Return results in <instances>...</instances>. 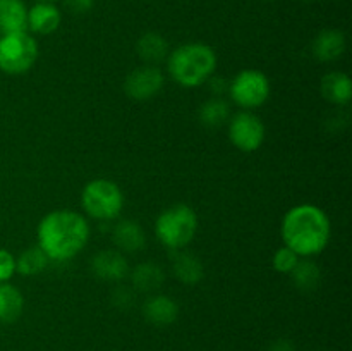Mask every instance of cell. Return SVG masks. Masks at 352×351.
Returning a JSON list of instances; mask_svg holds the SVG:
<instances>
[{"label": "cell", "instance_id": "cell-12", "mask_svg": "<svg viewBox=\"0 0 352 351\" xmlns=\"http://www.w3.org/2000/svg\"><path fill=\"white\" fill-rule=\"evenodd\" d=\"M320 92L333 105H347L352 98V81L346 72L332 71L322 78Z\"/></svg>", "mask_w": 352, "mask_h": 351}, {"label": "cell", "instance_id": "cell-10", "mask_svg": "<svg viewBox=\"0 0 352 351\" xmlns=\"http://www.w3.org/2000/svg\"><path fill=\"white\" fill-rule=\"evenodd\" d=\"M91 270L103 281H120L129 272V265L122 253L116 250H105L93 257Z\"/></svg>", "mask_w": 352, "mask_h": 351}, {"label": "cell", "instance_id": "cell-24", "mask_svg": "<svg viewBox=\"0 0 352 351\" xmlns=\"http://www.w3.org/2000/svg\"><path fill=\"white\" fill-rule=\"evenodd\" d=\"M299 260H301V257L294 250H291V248L284 244V246L275 251L272 264H274L275 270L280 272V274H291Z\"/></svg>", "mask_w": 352, "mask_h": 351}, {"label": "cell", "instance_id": "cell-18", "mask_svg": "<svg viewBox=\"0 0 352 351\" xmlns=\"http://www.w3.org/2000/svg\"><path fill=\"white\" fill-rule=\"evenodd\" d=\"M172 270H174L175 277L186 286L198 284L205 275V268H203L199 258L189 251H181L175 255L174 262H172Z\"/></svg>", "mask_w": 352, "mask_h": 351}, {"label": "cell", "instance_id": "cell-14", "mask_svg": "<svg viewBox=\"0 0 352 351\" xmlns=\"http://www.w3.org/2000/svg\"><path fill=\"white\" fill-rule=\"evenodd\" d=\"M346 52V36L339 30H323L313 41V55L320 62L337 61Z\"/></svg>", "mask_w": 352, "mask_h": 351}, {"label": "cell", "instance_id": "cell-22", "mask_svg": "<svg viewBox=\"0 0 352 351\" xmlns=\"http://www.w3.org/2000/svg\"><path fill=\"white\" fill-rule=\"evenodd\" d=\"M48 262L50 260H48V257L40 246H31L16 258V272H19L21 275H26V277H31V275L43 272L47 268Z\"/></svg>", "mask_w": 352, "mask_h": 351}, {"label": "cell", "instance_id": "cell-8", "mask_svg": "<svg viewBox=\"0 0 352 351\" xmlns=\"http://www.w3.org/2000/svg\"><path fill=\"white\" fill-rule=\"evenodd\" d=\"M229 140L241 151H256L265 141V124L250 110L237 112L229 123Z\"/></svg>", "mask_w": 352, "mask_h": 351}, {"label": "cell", "instance_id": "cell-19", "mask_svg": "<svg viewBox=\"0 0 352 351\" xmlns=\"http://www.w3.org/2000/svg\"><path fill=\"white\" fill-rule=\"evenodd\" d=\"M23 292L9 282H0V323H12L23 315Z\"/></svg>", "mask_w": 352, "mask_h": 351}, {"label": "cell", "instance_id": "cell-16", "mask_svg": "<svg viewBox=\"0 0 352 351\" xmlns=\"http://www.w3.org/2000/svg\"><path fill=\"white\" fill-rule=\"evenodd\" d=\"M113 243L117 244V248L122 251H140L144 248L146 243V236H144L143 227L140 226L134 220H120L116 227H113Z\"/></svg>", "mask_w": 352, "mask_h": 351}, {"label": "cell", "instance_id": "cell-13", "mask_svg": "<svg viewBox=\"0 0 352 351\" xmlns=\"http://www.w3.org/2000/svg\"><path fill=\"white\" fill-rule=\"evenodd\" d=\"M60 19V12L50 2H40L28 10V28L38 34H50L57 31Z\"/></svg>", "mask_w": 352, "mask_h": 351}, {"label": "cell", "instance_id": "cell-3", "mask_svg": "<svg viewBox=\"0 0 352 351\" xmlns=\"http://www.w3.org/2000/svg\"><path fill=\"white\" fill-rule=\"evenodd\" d=\"M215 50L205 43L181 45L167 57L168 74L184 88H196L208 81L215 72Z\"/></svg>", "mask_w": 352, "mask_h": 351}, {"label": "cell", "instance_id": "cell-1", "mask_svg": "<svg viewBox=\"0 0 352 351\" xmlns=\"http://www.w3.org/2000/svg\"><path fill=\"white\" fill-rule=\"evenodd\" d=\"M36 237L48 260H71L88 244V219L74 210H54L40 220Z\"/></svg>", "mask_w": 352, "mask_h": 351}, {"label": "cell", "instance_id": "cell-25", "mask_svg": "<svg viewBox=\"0 0 352 351\" xmlns=\"http://www.w3.org/2000/svg\"><path fill=\"white\" fill-rule=\"evenodd\" d=\"M16 274V257L9 250L0 248V282H9Z\"/></svg>", "mask_w": 352, "mask_h": 351}, {"label": "cell", "instance_id": "cell-21", "mask_svg": "<svg viewBox=\"0 0 352 351\" xmlns=\"http://www.w3.org/2000/svg\"><path fill=\"white\" fill-rule=\"evenodd\" d=\"M230 109L229 103L220 96H213L208 102H205L199 109V120L206 127H220L229 120Z\"/></svg>", "mask_w": 352, "mask_h": 351}, {"label": "cell", "instance_id": "cell-5", "mask_svg": "<svg viewBox=\"0 0 352 351\" xmlns=\"http://www.w3.org/2000/svg\"><path fill=\"white\" fill-rule=\"evenodd\" d=\"M81 205L86 215L95 220H112L124 209V195L110 179H93L82 188Z\"/></svg>", "mask_w": 352, "mask_h": 351}, {"label": "cell", "instance_id": "cell-9", "mask_svg": "<svg viewBox=\"0 0 352 351\" xmlns=\"http://www.w3.org/2000/svg\"><path fill=\"white\" fill-rule=\"evenodd\" d=\"M164 72L157 65H140L126 76L124 92L133 100H150L164 88Z\"/></svg>", "mask_w": 352, "mask_h": 351}, {"label": "cell", "instance_id": "cell-11", "mask_svg": "<svg viewBox=\"0 0 352 351\" xmlns=\"http://www.w3.org/2000/svg\"><path fill=\"white\" fill-rule=\"evenodd\" d=\"M144 319L157 327L170 326L175 322L179 315V306L170 296L165 295H153L144 301L143 306Z\"/></svg>", "mask_w": 352, "mask_h": 351}, {"label": "cell", "instance_id": "cell-17", "mask_svg": "<svg viewBox=\"0 0 352 351\" xmlns=\"http://www.w3.org/2000/svg\"><path fill=\"white\" fill-rule=\"evenodd\" d=\"M136 52L141 61L146 65H158L160 62L167 61L168 57V43L162 34L146 33L138 40Z\"/></svg>", "mask_w": 352, "mask_h": 351}, {"label": "cell", "instance_id": "cell-23", "mask_svg": "<svg viewBox=\"0 0 352 351\" xmlns=\"http://www.w3.org/2000/svg\"><path fill=\"white\" fill-rule=\"evenodd\" d=\"M289 275L294 281L296 288L301 289V291H315L320 284V279H322L318 265L311 260H299L294 270Z\"/></svg>", "mask_w": 352, "mask_h": 351}, {"label": "cell", "instance_id": "cell-4", "mask_svg": "<svg viewBox=\"0 0 352 351\" xmlns=\"http://www.w3.org/2000/svg\"><path fill=\"white\" fill-rule=\"evenodd\" d=\"M198 231V215L184 203L168 206L155 220V234L168 250H184Z\"/></svg>", "mask_w": 352, "mask_h": 351}, {"label": "cell", "instance_id": "cell-15", "mask_svg": "<svg viewBox=\"0 0 352 351\" xmlns=\"http://www.w3.org/2000/svg\"><path fill=\"white\" fill-rule=\"evenodd\" d=\"M28 30V9L23 0H0V36Z\"/></svg>", "mask_w": 352, "mask_h": 351}, {"label": "cell", "instance_id": "cell-28", "mask_svg": "<svg viewBox=\"0 0 352 351\" xmlns=\"http://www.w3.org/2000/svg\"><path fill=\"white\" fill-rule=\"evenodd\" d=\"M210 86H212V89L215 92V95H222V85H223V78H210ZM226 86V85H223Z\"/></svg>", "mask_w": 352, "mask_h": 351}, {"label": "cell", "instance_id": "cell-2", "mask_svg": "<svg viewBox=\"0 0 352 351\" xmlns=\"http://www.w3.org/2000/svg\"><path fill=\"white\" fill-rule=\"evenodd\" d=\"M330 231L329 215L311 203L292 206L282 220L284 244L301 258L322 253L329 244Z\"/></svg>", "mask_w": 352, "mask_h": 351}, {"label": "cell", "instance_id": "cell-7", "mask_svg": "<svg viewBox=\"0 0 352 351\" xmlns=\"http://www.w3.org/2000/svg\"><path fill=\"white\" fill-rule=\"evenodd\" d=\"M230 98L244 110L261 107L270 96V81L267 76L256 69H244L237 72L229 85Z\"/></svg>", "mask_w": 352, "mask_h": 351}, {"label": "cell", "instance_id": "cell-20", "mask_svg": "<svg viewBox=\"0 0 352 351\" xmlns=\"http://www.w3.org/2000/svg\"><path fill=\"white\" fill-rule=\"evenodd\" d=\"M165 274L162 270V267H158L157 264H151V262H144L140 264L138 267H134L133 274H131V281H133V288H136L138 291L143 292H153L164 284Z\"/></svg>", "mask_w": 352, "mask_h": 351}, {"label": "cell", "instance_id": "cell-27", "mask_svg": "<svg viewBox=\"0 0 352 351\" xmlns=\"http://www.w3.org/2000/svg\"><path fill=\"white\" fill-rule=\"evenodd\" d=\"M272 351H294V346H292L289 341L280 339V341H277L274 346H272Z\"/></svg>", "mask_w": 352, "mask_h": 351}, {"label": "cell", "instance_id": "cell-29", "mask_svg": "<svg viewBox=\"0 0 352 351\" xmlns=\"http://www.w3.org/2000/svg\"><path fill=\"white\" fill-rule=\"evenodd\" d=\"M40 2H50L52 3V2H54V0H40Z\"/></svg>", "mask_w": 352, "mask_h": 351}, {"label": "cell", "instance_id": "cell-6", "mask_svg": "<svg viewBox=\"0 0 352 351\" xmlns=\"http://www.w3.org/2000/svg\"><path fill=\"white\" fill-rule=\"evenodd\" d=\"M38 58V43L26 31L0 36V71L6 74H24Z\"/></svg>", "mask_w": 352, "mask_h": 351}, {"label": "cell", "instance_id": "cell-26", "mask_svg": "<svg viewBox=\"0 0 352 351\" xmlns=\"http://www.w3.org/2000/svg\"><path fill=\"white\" fill-rule=\"evenodd\" d=\"M95 0H65V7L71 10L72 14H85L91 10Z\"/></svg>", "mask_w": 352, "mask_h": 351}]
</instances>
